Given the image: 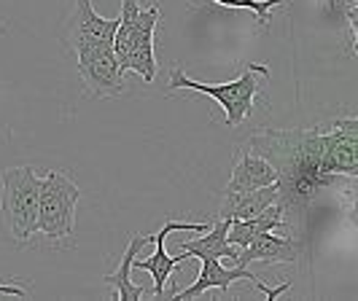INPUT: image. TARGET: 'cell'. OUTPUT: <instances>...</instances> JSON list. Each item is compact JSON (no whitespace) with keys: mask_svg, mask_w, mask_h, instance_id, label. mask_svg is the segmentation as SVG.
<instances>
[{"mask_svg":"<svg viewBox=\"0 0 358 301\" xmlns=\"http://www.w3.org/2000/svg\"><path fill=\"white\" fill-rule=\"evenodd\" d=\"M17 296V299H27V288L19 283H11V285H0V296Z\"/></svg>","mask_w":358,"mask_h":301,"instance_id":"cell-18","label":"cell"},{"mask_svg":"<svg viewBox=\"0 0 358 301\" xmlns=\"http://www.w3.org/2000/svg\"><path fill=\"white\" fill-rule=\"evenodd\" d=\"M227 229H229V218H215V223L210 229H205L202 237L197 240H183L178 245L180 253L192 256V258H227L232 261L237 258L240 248L237 245H229L227 242Z\"/></svg>","mask_w":358,"mask_h":301,"instance_id":"cell-13","label":"cell"},{"mask_svg":"<svg viewBox=\"0 0 358 301\" xmlns=\"http://www.w3.org/2000/svg\"><path fill=\"white\" fill-rule=\"evenodd\" d=\"M262 154L278 172V202L299 207L337 177L323 161V129H264L243 142Z\"/></svg>","mask_w":358,"mask_h":301,"instance_id":"cell-1","label":"cell"},{"mask_svg":"<svg viewBox=\"0 0 358 301\" xmlns=\"http://www.w3.org/2000/svg\"><path fill=\"white\" fill-rule=\"evenodd\" d=\"M199 277L194 280V285H189L186 291H178V293H173V301H186V299H199L205 291H210V288H218V291H227L232 283L237 280H251L267 299H278L283 291H288V283L278 285V288H267V285L262 283L253 272H248L245 266H232V269H227V266H221V258H199Z\"/></svg>","mask_w":358,"mask_h":301,"instance_id":"cell-6","label":"cell"},{"mask_svg":"<svg viewBox=\"0 0 358 301\" xmlns=\"http://www.w3.org/2000/svg\"><path fill=\"white\" fill-rule=\"evenodd\" d=\"M345 6V19L350 24V41L356 43V33H358V0H342Z\"/></svg>","mask_w":358,"mask_h":301,"instance_id":"cell-17","label":"cell"},{"mask_svg":"<svg viewBox=\"0 0 358 301\" xmlns=\"http://www.w3.org/2000/svg\"><path fill=\"white\" fill-rule=\"evenodd\" d=\"M159 24V3L154 0L148 8H141L138 0H122L119 27L113 36V54L119 68L143 75L145 84L157 78V57H154V30Z\"/></svg>","mask_w":358,"mask_h":301,"instance_id":"cell-2","label":"cell"},{"mask_svg":"<svg viewBox=\"0 0 358 301\" xmlns=\"http://www.w3.org/2000/svg\"><path fill=\"white\" fill-rule=\"evenodd\" d=\"M296 245L275 234V231H259L248 240V245H243L232 266H248L253 261L262 264H294L296 261Z\"/></svg>","mask_w":358,"mask_h":301,"instance_id":"cell-11","label":"cell"},{"mask_svg":"<svg viewBox=\"0 0 358 301\" xmlns=\"http://www.w3.org/2000/svg\"><path fill=\"white\" fill-rule=\"evenodd\" d=\"M272 183H278L275 167L262 154L243 145L232 167V177L224 191H251V189H262V186H272Z\"/></svg>","mask_w":358,"mask_h":301,"instance_id":"cell-12","label":"cell"},{"mask_svg":"<svg viewBox=\"0 0 358 301\" xmlns=\"http://www.w3.org/2000/svg\"><path fill=\"white\" fill-rule=\"evenodd\" d=\"M38 196L41 177L33 167H6L0 172V213L19 242H27L38 231Z\"/></svg>","mask_w":358,"mask_h":301,"instance_id":"cell-4","label":"cell"},{"mask_svg":"<svg viewBox=\"0 0 358 301\" xmlns=\"http://www.w3.org/2000/svg\"><path fill=\"white\" fill-rule=\"evenodd\" d=\"M278 202V186H262L251 191H224V202L218 207V218H253L264 207Z\"/></svg>","mask_w":358,"mask_h":301,"instance_id":"cell-14","label":"cell"},{"mask_svg":"<svg viewBox=\"0 0 358 301\" xmlns=\"http://www.w3.org/2000/svg\"><path fill=\"white\" fill-rule=\"evenodd\" d=\"M148 242H154V234H132V237H129V242H127V250L122 253L119 269L103 277L108 285H113V288H116V299L119 301H138V299H143L145 296L143 285H135L132 280H129V269H132V258H135V256H138Z\"/></svg>","mask_w":358,"mask_h":301,"instance_id":"cell-15","label":"cell"},{"mask_svg":"<svg viewBox=\"0 0 358 301\" xmlns=\"http://www.w3.org/2000/svg\"><path fill=\"white\" fill-rule=\"evenodd\" d=\"M269 78V68L262 62H251L245 65V71L240 78L227 81V84H205V81H194L189 78L180 68H173L170 73V91H178V89H192L199 94H208L213 97L218 105L227 110V126H240L248 116L253 113V103L256 97L262 94L264 81Z\"/></svg>","mask_w":358,"mask_h":301,"instance_id":"cell-3","label":"cell"},{"mask_svg":"<svg viewBox=\"0 0 358 301\" xmlns=\"http://www.w3.org/2000/svg\"><path fill=\"white\" fill-rule=\"evenodd\" d=\"M205 229H208V223L167 221V223L154 234V242H157L154 256H151V258H138V256L132 258V269H143V272H148V274L154 277V296H157V299L164 296V285H167V280L173 277L176 266L192 258V256H186V253H180V256H170V253L164 250V240H167V234H173V231H205Z\"/></svg>","mask_w":358,"mask_h":301,"instance_id":"cell-9","label":"cell"},{"mask_svg":"<svg viewBox=\"0 0 358 301\" xmlns=\"http://www.w3.org/2000/svg\"><path fill=\"white\" fill-rule=\"evenodd\" d=\"M78 57V75L92 97H119L124 91V73L113 49L76 54Z\"/></svg>","mask_w":358,"mask_h":301,"instance_id":"cell-8","label":"cell"},{"mask_svg":"<svg viewBox=\"0 0 358 301\" xmlns=\"http://www.w3.org/2000/svg\"><path fill=\"white\" fill-rule=\"evenodd\" d=\"M323 161L334 177L358 175V119H337L323 129Z\"/></svg>","mask_w":358,"mask_h":301,"instance_id":"cell-7","label":"cell"},{"mask_svg":"<svg viewBox=\"0 0 358 301\" xmlns=\"http://www.w3.org/2000/svg\"><path fill=\"white\" fill-rule=\"evenodd\" d=\"M218 6H227V8H245V11H253L259 24L267 27L269 19H272V11L278 6H283L286 0H213Z\"/></svg>","mask_w":358,"mask_h":301,"instance_id":"cell-16","label":"cell"},{"mask_svg":"<svg viewBox=\"0 0 358 301\" xmlns=\"http://www.w3.org/2000/svg\"><path fill=\"white\" fill-rule=\"evenodd\" d=\"M81 189L59 170H49L41 177L38 196V231L49 240H65L76 229V205Z\"/></svg>","mask_w":358,"mask_h":301,"instance_id":"cell-5","label":"cell"},{"mask_svg":"<svg viewBox=\"0 0 358 301\" xmlns=\"http://www.w3.org/2000/svg\"><path fill=\"white\" fill-rule=\"evenodd\" d=\"M116 27H119V17L103 19L100 14H94L90 0H76V17L71 24V43L76 54L113 49Z\"/></svg>","mask_w":358,"mask_h":301,"instance_id":"cell-10","label":"cell"}]
</instances>
